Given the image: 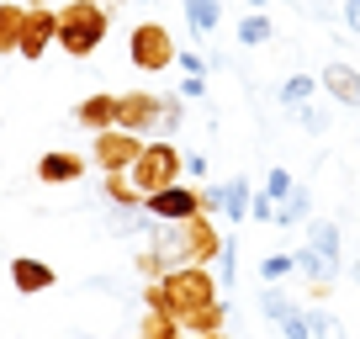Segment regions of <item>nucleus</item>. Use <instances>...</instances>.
<instances>
[{"label":"nucleus","mask_w":360,"mask_h":339,"mask_svg":"<svg viewBox=\"0 0 360 339\" xmlns=\"http://www.w3.org/2000/svg\"><path fill=\"white\" fill-rule=\"evenodd\" d=\"M148 313H169L180 328H191V318H202L207 307H217V276L207 265H180L165 281H148Z\"/></svg>","instance_id":"nucleus-1"},{"label":"nucleus","mask_w":360,"mask_h":339,"mask_svg":"<svg viewBox=\"0 0 360 339\" xmlns=\"http://www.w3.org/2000/svg\"><path fill=\"white\" fill-rule=\"evenodd\" d=\"M106 27H112V11H101L96 0H69L64 11H58V48L75 58L96 53L106 37Z\"/></svg>","instance_id":"nucleus-2"},{"label":"nucleus","mask_w":360,"mask_h":339,"mask_svg":"<svg viewBox=\"0 0 360 339\" xmlns=\"http://www.w3.org/2000/svg\"><path fill=\"white\" fill-rule=\"evenodd\" d=\"M180 175H186V159H180V148L175 143H143V154H138V165L127 170V181H133V191L143 196H159V191H169V186H180Z\"/></svg>","instance_id":"nucleus-3"},{"label":"nucleus","mask_w":360,"mask_h":339,"mask_svg":"<svg viewBox=\"0 0 360 339\" xmlns=\"http://www.w3.org/2000/svg\"><path fill=\"white\" fill-rule=\"evenodd\" d=\"M127 58H133V69H143V75H165L180 53H175V37L165 32V22H138L133 37H127Z\"/></svg>","instance_id":"nucleus-4"},{"label":"nucleus","mask_w":360,"mask_h":339,"mask_svg":"<svg viewBox=\"0 0 360 339\" xmlns=\"http://www.w3.org/2000/svg\"><path fill=\"white\" fill-rule=\"evenodd\" d=\"M138 154H143V138L122 133V127H106V133H96V143H90V165L96 170H133Z\"/></svg>","instance_id":"nucleus-5"},{"label":"nucleus","mask_w":360,"mask_h":339,"mask_svg":"<svg viewBox=\"0 0 360 339\" xmlns=\"http://www.w3.org/2000/svg\"><path fill=\"white\" fill-rule=\"evenodd\" d=\"M159 117H165V96H148V91L117 96V127H122V133L143 138L148 127H159Z\"/></svg>","instance_id":"nucleus-6"},{"label":"nucleus","mask_w":360,"mask_h":339,"mask_svg":"<svg viewBox=\"0 0 360 339\" xmlns=\"http://www.w3.org/2000/svg\"><path fill=\"white\" fill-rule=\"evenodd\" d=\"M180 244H186V265H212L217 255H223V234L212 228V217L196 212L180 223Z\"/></svg>","instance_id":"nucleus-7"},{"label":"nucleus","mask_w":360,"mask_h":339,"mask_svg":"<svg viewBox=\"0 0 360 339\" xmlns=\"http://www.w3.org/2000/svg\"><path fill=\"white\" fill-rule=\"evenodd\" d=\"M53 43H58V11H48L43 0H32V6H27V27H22V48H16V53H22V58H43Z\"/></svg>","instance_id":"nucleus-8"},{"label":"nucleus","mask_w":360,"mask_h":339,"mask_svg":"<svg viewBox=\"0 0 360 339\" xmlns=\"http://www.w3.org/2000/svg\"><path fill=\"white\" fill-rule=\"evenodd\" d=\"M143 207H148V217H154V223H186V217L202 212V191H191V186H169V191L148 196Z\"/></svg>","instance_id":"nucleus-9"},{"label":"nucleus","mask_w":360,"mask_h":339,"mask_svg":"<svg viewBox=\"0 0 360 339\" xmlns=\"http://www.w3.org/2000/svg\"><path fill=\"white\" fill-rule=\"evenodd\" d=\"M318 85H323L339 106H360V69L355 64H339V58H334V64L318 75Z\"/></svg>","instance_id":"nucleus-10"},{"label":"nucleus","mask_w":360,"mask_h":339,"mask_svg":"<svg viewBox=\"0 0 360 339\" xmlns=\"http://www.w3.org/2000/svg\"><path fill=\"white\" fill-rule=\"evenodd\" d=\"M58 276H53V265H43V260H32V255H16L11 260V286L22 297H37V292H48Z\"/></svg>","instance_id":"nucleus-11"},{"label":"nucleus","mask_w":360,"mask_h":339,"mask_svg":"<svg viewBox=\"0 0 360 339\" xmlns=\"http://www.w3.org/2000/svg\"><path fill=\"white\" fill-rule=\"evenodd\" d=\"M79 175H85V159H79V154L53 148V154L37 159V181H43V186H69V181H79Z\"/></svg>","instance_id":"nucleus-12"},{"label":"nucleus","mask_w":360,"mask_h":339,"mask_svg":"<svg viewBox=\"0 0 360 339\" xmlns=\"http://www.w3.org/2000/svg\"><path fill=\"white\" fill-rule=\"evenodd\" d=\"M297 271L313 281V297H328V286H334V276H339V260H323V255L307 244V249H297Z\"/></svg>","instance_id":"nucleus-13"},{"label":"nucleus","mask_w":360,"mask_h":339,"mask_svg":"<svg viewBox=\"0 0 360 339\" xmlns=\"http://www.w3.org/2000/svg\"><path fill=\"white\" fill-rule=\"evenodd\" d=\"M79 127H96V133H106V127H117V96H85V101H79Z\"/></svg>","instance_id":"nucleus-14"},{"label":"nucleus","mask_w":360,"mask_h":339,"mask_svg":"<svg viewBox=\"0 0 360 339\" xmlns=\"http://www.w3.org/2000/svg\"><path fill=\"white\" fill-rule=\"evenodd\" d=\"M186 6V22H191V37H212L217 22H223V0H180Z\"/></svg>","instance_id":"nucleus-15"},{"label":"nucleus","mask_w":360,"mask_h":339,"mask_svg":"<svg viewBox=\"0 0 360 339\" xmlns=\"http://www.w3.org/2000/svg\"><path fill=\"white\" fill-rule=\"evenodd\" d=\"M22 27H27V6H0V53L22 48Z\"/></svg>","instance_id":"nucleus-16"},{"label":"nucleus","mask_w":360,"mask_h":339,"mask_svg":"<svg viewBox=\"0 0 360 339\" xmlns=\"http://www.w3.org/2000/svg\"><path fill=\"white\" fill-rule=\"evenodd\" d=\"M143 228H154L148 207H117V212L106 217V234H143Z\"/></svg>","instance_id":"nucleus-17"},{"label":"nucleus","mask_w":360,"mask_h":339,"mask_svg":"<svg viewBox=\"0 0 360 339\" xmlns=\"http://www.w3.org/2000/svg\"><path fill=\"white\" fill-rule=\"evenodd\" d=\"M138 339H186V328H180L169 313H143V324H138Z\"/></svg>","instance_id":"nucleus-18"},{"label":"nucleus","mask_w":360,"mask_h":339,"mask_svg":"<svg viewBox=\"0 0 360 339\" xmlns=\"http://www.w3.org/2000/svg\"><path fill=\"white\" fill-rule=\"evenodd\" d=\"M307 244H313L323 260H339V228L328 223V217H318V223L307 228Z\"/></svg>","instance_id":"nucleus-19"},{"label":"nucleus","mask_w":360,"mask_h":339,"mask_svg":"<svg viewBox=\"0 0 360 339\" xmlns=\"http://www.w3.org/2000/svg\"><path fill=\"white\" fill-rule=\"evenodd\" d=\"M307 207H313V196H307V186H297L292 196H286L281 207H276V223L292 228V223H307Z\"/></svg>","instance_id":"nucleus-20"},{"label":"nucleus","mask_w":360,"mask_h":339,"mask_svg":"<svg viewBox=\"0 0 360 339\" xmlns=\"http://www.w3.org/2000/svg\"><path fill=\"white\" fill-rule=\"evenodd\" d=\"M249 202H255L249 181H228L223 186V217H249Z\"/></svg>","instance_id":"nucleus-21"},{"label":"nucleus","mask_w":360,"mask_h":339,"mask_svg":"<svg viewBox=\"0 0 360 339\" xmlns=\"http://www.w3.org/2000/svg\"><path fill=\"white\" fill-rule=\"evenodd\" d=\"M106 196H112L117 207H143V196H138L133 181H127V170H112V175H106Z\"/></svg>","instance_id":"nucleus-22"},{"label":"nucleus","mask_w":360,"mask_h":339,"mask_svg":"<svg viewBox=\"0 0 360 339\" xmlns=\"http://www.w3.org/2000/svg\"><path fill=\"white\" fill-rule=\"evenodd\" d=\"M238 43H244V48H259V43H270V22H265L259 11H249L244 22H238Z\"/></svg>","instance_id":"nucleus-23"},{"label":"nucleus","mask_w":360,"mask_h":339,"mask_svg":"<svg viewBox=\"0 0 360 339\" xmlns=\"http://www.w3.org/2000/svg\"><path fill=\"white\" fill-rule=\"evenodd\" d=\"M313 91H318L313 75H292V79L281 85V101H286V106H307V96H313Z\"/></svg>","instance_id":"nucleus-24"},{"label":"nucleus","mask_w":360,"mask_h":339,"mask_svg":"<svg viewBox=\"0 0 360 339\" xmlns=\"http://www.w3.org/2000/svg\"><path fill=\"white\" fill-rule=\"evenodd\" d=\"M307 328H313V339H345V324H339L334 313H323V307L307 313Z\"/></svg>","instance_id":"nucleus-25"},{"label":"nucleus","mask_w":360,"mask_h":339,"mask_svg":"<svg viewBox=\"0 0 360 339\" xmlns=\"http://www.w3.org/2000/svg\"><path fill=\"white\" fill-rule=\"evenodd\" d=\"M259 307H265L270 324H281V318H292V313H297V307L286 302V292H276V286H265V292H259Z\"/></svg>","instance_id":"nucleus-26"},{"label":"nucleus","mask_w":360,"mask_h":339,"mask_svg":"<svg viewBox=\"0 0 360 339\" xmlns=\"http://www.w3.org/2000/svg\"><path fill=\"white\" fill-rule=\"evenodd\" d=\"M292 191H297V186H292V170H270V175H265V196H270V202H286Z\"/></svg>","instance_id":"nucleus-27"},{"label":"nucleus","mask_w":360,"mask_h":339,"mask_svg":"<svg viewBox=\"0 0 360 339\" xmlns=\"http://www.w3.org/2000/svg\"><path fill=\"white\" fill-rule=\"evenodd\" d=\"M286 271H297V255H265V260H259V276H265V281H281Z\"/></svg>","instance_id":"nucleus-28"},{"label":"nucleus","mask_w":360,"mask_h":339,"mask_svg":"<svg viewBox=\"0 0 360 339\" xmlns=\"http://www.w3.org/2000/svg\"><path fill=\"white\" fill-rule=\"evenodd\" d=\"M238 249H233V238H223V255H217V286H233V276H238V260H233Z\"/></svg>","instance_id":"nucleus-29"},{"label":"nucleus","mask_w":360,"mask_h":339,"mask_svg":"<svg viewBox=\"0 0 360 339\" xmlns=\"http://www.w3.org/2000/svg\"><path fill=\"white\" fill-rule=\"evenodd\" d=\"M180 117H186V101H180V96H165V117H159V127H165V133H175Z\"/></svg>","instance_id":"nucleus-30"},{"label":"nucleus","mask_w":360,"mask_h":339,"mask_svg":"<svg viewBox=\"0 0 360 339\" xmlns=\"http://www.w3.org/2000/svg\"><path fill=\"white\" fill-rule=\"evenodd\" d=\"M281 339H313V328H307V313L281 318Z\"/></svg>","instance_id":"nucleus-31"},{"label":"nucleus","mask_w":360,"mask_h":339,"mask_svg":"<svg viewBox=\"0 0 360 339\" xmlns=\"http://www.w3.org/2000/svg\"><path fill=\"white\" fill-rule=\"evenodd\" d=\"M249 217H259V223H276V202H270L265 191H255V202H249Z\"/></svg>","instance_id":"nucleus-32"},{"label":"nucleus","mask_w":360,"mask_h":339,"mask_svg":"<svg viewBox=\"0 0 360 339\" xmlns=\"http://www.w3.org/2000/svg\"><path fill=\"white\" fill-rule=\"evenodd\" d=\"M202 91H207V85H202V75H186V79H180V101H196Z\"/></svg>","instance_id":"nucleus-33"},{"label":"nucleus","mask_w":360,"mask_h":339,"mask_svg":"<svg viewBox=\"0 0 360 339\" xmlns=\"http://www.w3.org/2000/svg\"><path fill=\"white\" fill-rule=\"evenodd\" d=\"M297 112H302V127H307V133H323V112H318V106H297Z\"/></svg>","instance_id":"nucleus-34"},{"label":"nucleus","mask_w":360,"mask_h":339,"mask_svg":"<svg viewBox=\"0 0 360 339\" xmlns=\"http://www.w3.org/2000/svg\"><path fill=\"white\" fill-rule=\"evenodd\" d=\"M345 27H349V32H360V0H345Z\"/></svg>","instance_id":"nucleus-35"},{"label":"nucleus","mask_w":360,"mask_h":339,"mask_svg":"<svg viewBox=\"0 0 360 339\" xmlns=\"http://www.w3.org/2000/svg\"><path fill=\"white\" fill-rule=\"evenodd\" d=\"M175 64H180V69H186V75H202V58H196V53H180V58H175Z\"/></svg>","instance_id":"nucleus-36"},{"label":"nucleus","mask_w":360,"mask_h":339,"mask_svg":"<svg viewBox=\"0 0 360 339\" xmlns=\"http://www.w3.org/2000/svg\"><path fill=\"white\" fill-rule=\"evenodd\" d=\"M186 175H207V154H191V159H186Z\"/></svg>","instance_id":"nucleus-37"},{"label":"nucleus","mask_w":360,"mask_h":339,"mask_svg":"<svg viewBox=\"0 0 360 339\" xmlns=\"http://www.w3.org/2000/svg\"><path fill=\"white\" fill-rule=\"evenodd\" d=\"M186 339H228V334H186Z\"/></svg>","instance_id":"nucleus-38"},{"label":"nucleus","mask_w":360,"mask_h":339,"mask_svg":"<svg viewBox=\"0 0 360 339\" xmlns=\"http://www.w3.org/2000/svg\"><path fill=\"white\" fill-rule=\"evenodd\" d=\"M259 6H270V0H249V11H259Z\"/></svg>","instance_id":"nucleus-39"},{"label":"nucleus","mask_w":360,"mask_h":339,"mask_svg":"<svg viewBox=\"0 0 360 339\" xmlns=\"http://www.w3.org/2000/svg\"><path fill=\"white\" fill-rule=\"evenodd\" d=\"M96 6H101V11H112V6H117V0H96Z\"/></svg>","instance_id":"nucleus-40"},{"label":"nucleus","mask_w":360,"mask_h":339,"mask_svg":"<svg viewBox=\"0 0 360 339\" xmlns=\"http://www.w3.org/2000/svg\"><path fill=\"white\" fill-rule=\"evenodd\" d=\"M355 281H360V265H355Z\"/></svg>","instance_id":"nucleus-41"}]
</instances>
